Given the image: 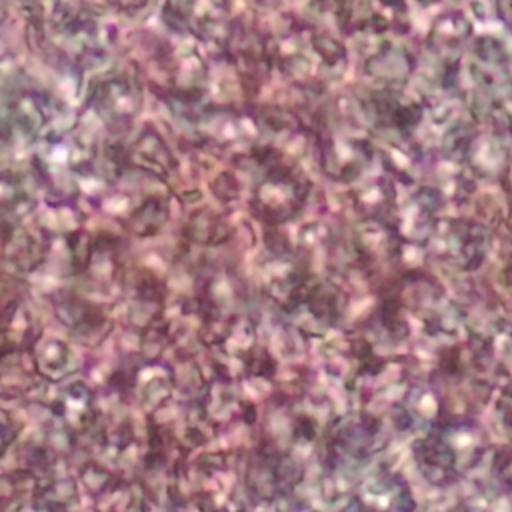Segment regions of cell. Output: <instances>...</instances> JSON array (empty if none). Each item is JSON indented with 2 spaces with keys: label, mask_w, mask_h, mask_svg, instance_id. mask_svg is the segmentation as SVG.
Returning a JSON list of instances; mask_svg holds the SVG:
<instances>
[{
  "label": "cell",
  "mask_w": 512,
  "mask_h": 512,
  "mask_svg": "<svg viewBox=\"0 0 512 512\" xmlns=\"http://www.w3.org/2000/svg\"><path fill=\"white\" fill-rule=\"evenodd\" d=\"M12 436H14V432H12L8 418H4V414H0V454H2L4 446L12 440Z\"/></svg>",
  "instance_id": "1"
}]
</instances>
